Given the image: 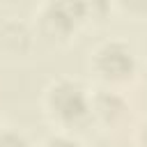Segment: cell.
I'll return each instance as SVG.
<instances>
[{
	"mask_svg": "<svg viewBox=\"0 0 147 147\" xmlns=\"http://www.w3.org/2000/svg\"><path fill=\"white\" fill-rule=\"evenodd\" d=\"M51 108L64 122H78L90 110L85 92L78 85H74V83H60V85L53 87V92H51Z\"/></svg>",
	"mask_w": 147,
	"mask_h": 147,
	"instance_id": "obj_1",
	"label": "cell"
},
{
	"mask_svg": "<svg viewBox=\"0 0 147 147\" xmlns=\"http://www.w3.org/2000/svg\"><path fill=\"white\" fill-rule=\"evenodd\" d=\"M85 2L83 0H55L46 14V23H51L57 32H69L76 28V23L85 16Z\"/></svg>",
	"mask_w": 147,
	"mask_h": 147,
	"instance_id": "obj_2",
	"label": "cell"
},
{
	"mask_svg": "<svg viewBox=\"0 0 147 147\" xmlns=\"http://www.w3.org/2000/svg\"><path fill=\"white\" fill-rule=\"evenodd\" d=\"M99 69L103 71V76L108 78H124L131 76L133 69V60L129 48L119 46V44H110L99 53Z\"/></svg>",
	"mask_w": 147,
	"mask_h": 147,
	"instance_id": "obj_3",
	"label": "cell"
},
{
	"mask_svg": "<svg viewBox=\"0 0 147 147\" xmlns=\"http://www.w3.org/2000/svg\"><path fill=\"white\" fill-rule=\"evenodd\" d=\"M0 147H28L25 140L16 133H2L0 136Z\"/></svg>",
	"mask_w": 147,
	"mask_h": 147,
	"instance_id": "obj_4",
	"label": "cell"
},
{
	"mask_svg": "<svg viewBox=\"0 0 147 147\" xmlns=\"http://www.w3.org/2000/svg\"><path fill=\"white\" fill-rule=\"evenodd\" d=\"M48 147H80V145L74 142V140H67V138H55V140L48 142Z\"/></svg>",
	"mask_w": 147,
	"mask_h": 147,
	"instance_id": "obj_5",
	"label": "cell"
},
{
	"mask_svg": "<svg viewBox=\"0 0 147 147\" xmlns=\"http://www.w3.org/2000/svg\"><path fill=\"white\" fill-rule=\"evenodd\" d=\"M126 5L131 9H138V11H145L147 9V0H126Z\"/></svg>",
	"mask_w": 147,
	"mask_h": 147,
	"instance_id": "obj_6",
	"label": "cell"
},
{
	"mask_svg": "<svg viewBox=\"0 0 147 147\" xmlns=\"http://www.w3.org/2000/svg\"><path fill=\"white\" fill-rule=\"evenodd\" d=\"M145 140H147V131H145Z\"/></svg>",
	"mask_w": 147,
	"mask_h": 147,
	"instance_id": "obj_7",
	"label": "cell"
}]
</instances>
